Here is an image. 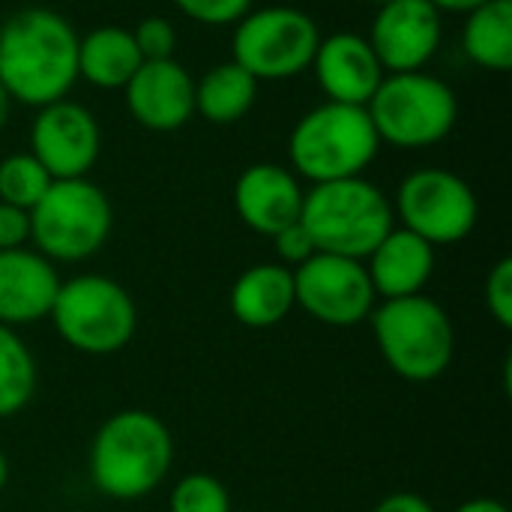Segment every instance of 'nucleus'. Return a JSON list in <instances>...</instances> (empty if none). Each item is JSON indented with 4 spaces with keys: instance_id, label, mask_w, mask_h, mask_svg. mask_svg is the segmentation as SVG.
<instances>
[{
    "instance_id": "28",
    "label": "nucleus",
    "mask_w": 512,
    "mask_h": 512,
    "mask_svg": "<svg viewBox=\"0 0 512 512\" xmlns=\"http://www.w3.org/2000/svg\"><path fill=\"white\" fill-rule=\"evenodd\" d=\"M486 306L489 315L504 327L512 330V258H501L486 279Z\"/></svg>"
},
{
    "instance_id": "22",
    "label": "nucleus",
    "mask_w": 512,
    "mask_h": 512,
    "mask_svg": "<svg viewBox=\"0 0 512 512\" xmlns=\"http://www.w3.org/2000/svg\"><path fill=\"white\" fill-rule=\"evenodd\" d=\"M462 48L486 72L512 69V0H489L471 9L462 27Z\"/></svg>"
},
{
    "instance_id": "21",
    "label": "nucleus",
    "mask_w": 512,
    "mask_h": 512,
    "mask_svg": "<svg viewBox=\"0 0 512 512\" xmlns=\"http://www.w3.org/2000/svg\"><path fill=\"white\" fill-rule=\"evenodd\" d=\"M258 99V81L234 60L210 66L195 81V114L213 126H231L243 120Z\"/></svg>"
},
{
    "instance_id": "36",
    "label": "nucleus",
    "mask_w": 512,
    "mask_h": 512,
    "mask_svg": "<svg viewBox=\"0 0 512 512\" xmlns=\"http://www.w3.org/2000/svg\"><path fill=\"white\" fill-rule=\"evenodd\" d=\"M375 6H384V3H393V0H372Z\"/></svg>"
},
{
    "instance_id": "7",
    "label": "nucleus",
    "mask_w": 512,
    "mask_h": 512,
    "mask_svg": "<svg viewBox=\"0 0 512 512\" xmlns=\"http://www.w3.org/2000/svg\"><path fill=\"white\" fill-rule=\"evenodd\" d=\"M114 225L108 195L87 177L54 180L42 201L30 210V240L39 255L75 264L96 255Z\"/></svg>"
},
{
    "instance_id": "19",
    "label": "nucleus",
    "mask_w": 512,
    "mask_h": 512,
    "mask_svg": "<svg viewBox=\"0 0 512 512\" xmlns=\"http://www.w3.org/2000/svg\"><path fill=\"white\" fill-rule=\"evenodd\" d=\"M231 315L249 330H270L282 324L294 303V270L285 264H252L231 285Z\"/></svg>"
},
{
    "instance_id": "4",
    "label": "nucleus",
    "mask_w": 512,
    "mask_h": 512,
    "mask_svg": "<svg viewBox=\"0 0 512 512\" xmlns=\"http://www.w3.org/2000/svg\"><path fill=\"white\" fill-rule=\"evenodd\" d=\"M300 222L312 234L318 252L366 261L396 225V216L393 201L381 186L366 177H345L315 183L303 195Z\"/></svg>"
},
{
    "instance_id": "33",
    "label": "nucleus",
    "mask_w": 512,
    "mask_h": 512,
    "mask_svg": "<svg viewBox=\"0 0 512 512\" xmlns=\"http://www.w3.org/2000/svg\"><path fill=\"white\" fill-rule=\"evenodd\" d=\"M453 512H510L501 501H495V498H474V501H465V504H459Z\"/></svg>"
},
{
    "instance_id": "14",
    "label": "nucleus",
    "mask_w": 512,
    "mask_h": 512,
    "mask_svg": "<svg viewBox=\"0 0 512 512\" xmlns=\"http://www.w3.org/2000/svg\"><path fill=\"white\" fill-rule=\"evenodd\" d=\"M123 96L132 120L150 132H174L195 117V78L174 57L144 60Z\"/></svg>"
},
{
    "instance_id": "11",
    "label": "nucleus",
    "mask_w": 512,
    "mask_h": 512,
    "mask_svg": "<svg viewBox=\"0 0 512 512\" xmlns=\"http://www.w3.org/2000/svg\"><path fill=\"white\" fill-rule=\"evenodd\" d=\"M375 300L378 294L363 261L315 252L294 267V303L327 327H357L369 321Z\"/></svg>"
},
{
    "instance_id": "27",
    "label": "nucleus",
    "mask_w": 512,
    "mask_h": 512,
    "mask_svg": "<svg viewBox=\"0 0 512 512\" xmlns=\"http://www.w3.org/2000/svg\"><path fill=\"white\" fill-rule=\"evenodd\" d=\"M255 0H174V6L207 27H225V24H237Z\"/></svg>"
},
{
    "instance_id": "30",
    "label": "nucleus",
    "mask_w": 512,
    "mask_h": 512,
    "mask_svg": "<svg viewBox=\"0 0 512 512\" xmlns=\"http://www.w3.org/2000/svg\"><path fill=\"white\" fill-rule=\"evenodd\" d=\"M30 243V213L0 201V252Z\"/></svg>"
},
{
    "instance_id": "26",
    "label": "nucleus",
    "mask_w": 512,
    "mask_h": 512,
    "mask_svg": "<svg viewBox=\"0 0 512 512\" xmlns=\"http://www.w3.org/2000/svg\"><path fill=\"white\" fill-rule=\"evenodd\" d=\"M132 39L144 60H171L177 48V27L162 15H147L132 30Z\"/></svg>"
},
{
    "instance_id": "31",
    "label": "nucleus",
    "mask_w": 512,
    "mask_h": 512,
    "mask_svg": "<svg viewBox=\"0 0 512 512\" xmlns=\"http://www.w3.org/2000/svg\"><path fill=\"white\" fill-rule=\"evenodd\" d=\"M375 512H435V507L414 492H393L375 507Z\"/></svg>"
},
{
    "instance_id": "1",
    "label": "nucleus",
    "mask_w": 512,
    "mask_h": 512,
    "mask_svg": "<svg viewBox=\"0 0 512 512\" xmlns=\"http://www.w3.org/2000/svg\"><path fill=\"white\" fill-rule=\"evenodd\" d=\"M78 33L54 9L30 6L0 27V84L12 102L42 108L78 81Z\"/></svg>"
},
{
    "instance_id": "15",
    "label": "nucleus",
    "mask_w": 512,
    "mask_h": 512,
    "mask_svg": "<svg viewBox=\"0 0 512 512\" xmlns=\"http://www.w3.org/2000/svg\"><path fill=\"white\" fill-rule=\"evenodd\" d=\"M309 69L315 72V81L330 102L363 108L387 75L369 39L354 30L321 36Z\"/></svg>"
},
{
    "instance_id": "29",
    "label": "nucleus",
    "mask_w": 512,
    "mask_h": 512,
    "mask_svg": "<svg viewBox=\"0 0 512 512\" xmlns=\"http://www.w3.org/2000/svg\"><path fill=\"white\" fill-rule=\"evenodd\" d=\"M273 243H276V252H279V258H282V264L285 267H300L303 261H309L318 249H315V240H312V234L303 228V222H294V225H288V228H282L279 234H273L270 237Z\"/></svg>"
},
{
    "instance_id": "18",
    "label": "nucleus",
    "mask_w": 512,
    "mask_h": 512,
    "mask_svg": "<svg viewBox=\"0 0 512 512\" xmlns=\"http://www.w3.org/2000/svg\"><path fill=\"white\" fill-rule=\"evenodd\" d=\"M363 264L378 297H414L423 294L435 273V246L417 237L414 231L393 225Z\"/></svg>"
},
{
    "instance_id": "10",
    "label": "nucleus",
    "mask_w": 512,
    "mask_h": 512,
    "mask_svg": "<svg viewBox=\"0 0 512 512\" xmlns=\"http://www.w3.org/2000/svg\"><path fill=\"white\" fill-rule=\"evenodd\" d=\"M393 216H399L402 228L438 249L471 237L480 219V204L471 183L456 171L417 168L399 183Z\"/></svg>"
},
{
    "instance_id": "13",
    "label": "nucleus",
    "mask_w": 512,
    "mask_h": 512,
    "mask_svg": "<svg viewBox=\"0 0 512 512\" xmlns=\"http://www.w3.org/2000/svg\"><path fill=\"white\" fill-rule=\"evenodd\" d=\"M369 45L375 48L384 72H417L438 54L444 39L441 12L429 0H393L378 6L369 30Z\"/></svg>"
},
{
    "instance_id": "23",
    "label": "nucleus",
    "mask_w": 512,
    "mask_h": 512,
    "mask_svg": "<svg viewBox=\"0 0 512 512\" xmlns=\"http://www.w3.org/2000/svg\"><path fill=\"white\" fill-rule=\"evenodd\" d=\"M36 393V360L24 339L0 324V420L21 414Z\"/></svg>"
},
{
    "instance_id": "34",
    "label": "nucleus",
    "mask_w": 512,
    "mask_h": 512,
    "mask_svg": "<svg viewBox=\"0 0 512 512\" xmlns=\"http://www.w3.org/2000/svg\"><path fill=\"white\" fill-rule=\"evenodd\" d=\"M9 111H12V99H9V93L3 90V84H0V129H3L6 120H9Z\"/></svg>"
},
{
    "instance_id": "3",
    "label": "nucleus",
    "mask_w": 512,
    "mask_h": 512,
    "mask_svg": "<svg viewBox=\"0 0 512 512\" xmlns=\"http://www.w3.org/2000/svg\"><path fill=\"white\" fill-rule=\"evenodd\" d=\"M381 150L378 132L363 105L321 102L309 108L288 135L291 171L303 180L330 183L363 177Z\"/></svg>"
},
{
    "instance_id": "17",
    "label": "nucleus",
    "mask_w": 512,
    "mask_h": 512,
    "mask_svg": "<svg viewBox=\"0 0 512 512\" xmlns=\"http://www.w3.org/2000/svg\"><path fill=\"white\" fill-rule=\"evenodd\" d=\"M60 276L54 261L36 249H3L0 252V324L24 327L51 315Z\"/></svg>"
},
{
    "instance_id": "12",
    "label": "nucleus",
    "mask_w": 512,
    "mask_h": 512,
    "mask_svg": "<svg viewBox=\"0 0 512 512\" xmlns=\"http://www.w3.org/2000/svg\"><path fill=\"white\" fill-rule=\"evenodd\" d=\"M102 150L99 120L81 102L57 99L36 108L30 126V153L51 174V180L87 177Z\"/></svg>"
},
{
    "instance_id": "35",
    "label": "nucleus",
    "mask_w": 512,
    "mask_h": 512,
    "mask_svg": "<svg viewBox=\"0 0 512 512\" xmlns=\"http://www.w3.org/2000/svg\"><path fill=\"white\" fill-rule=\"evenodd\" d=\"M6 480H9V462H6V456L0 450V492L6 489Z\"/></svg>"
},
{
    "instance_id": "2",
    "label": "nucleus",
    "mask_w": 512,
    "mask_h": 512,
    "mask_svg": "<svg viewBox=\"0 0 512 512\" xmlns=\"http://www.w3.org/2000/svg\"><path fill=\"white\" fill-rule=\"evenodd\" d=\"M174 462V438L162 417L129 408L111 414L90 444L93 489L114 501H138L162 486Z\"/></svg>"
},
{
    "instance_id": "24",
    "label": "nucleus",
    "mask_w": 512,
    "mask_h": 512,
    "mask_svg": "<svg viewBox=\"0 0 512 512\" xmlns=\"http://www.w3.org/2000/svg\"><path fill=\"white\" fill-rule=\"evenodd\" d=\"M51 183H54L51 174L39 165V159L30 150L0 159V201L3 204L21 207L30 213L42 201Z\"/></svg>"
},
{
    "instance_id": "32",
    "label": "nucleus",
    "mask_w": 512,
    "mask_h": 512,
    "mask_svg": "<svg viewBox=\"0 0 512 512\" xmlns=\"http://www.w3.org/2000/svg\"><path fill=\"white\" fill-rule=\"evenodd\" d=\"M441 15L444 12H471V9H477V6H483V3H489V0H429Z\"/></svg>"
},
{
    "instance_id": "8",
    "label": "nucleus",
    "mask_w": 512,
    "mask_h": 512,
    "mask_svg": "<svg viewBox=\"0 0 512 512\" xmlns=\"http://www.w3.org/2000/svg\"><path fill=\"white\" fill-rule=\"evenodd\" d=\"M48 318L69 348L90 357L123 351L138 327L132 294L120 282L96 273L60 282Z\"/></svg>"
},
{
    "instance_id": "25",
    "label": "nucleus",
    "mask_w": 512,
    "mask_h": 512,
    "mask_svg": "<svg viewBox=\"0 0 512 512\" xmlns=\"http://www.w3.org/2000/svg\"><path fill=\"white\" fill-rule=\"evenodd\" d=\"M171 512H231V495L210 474H186L168 498Z\"/></svg>"
},
{
    "instance_id": "5",
    "label": "nucleus",
    "mask_w": 512,
    "mask_h": 512,
    "mask_svg": "<svg viewBox=\"0 0 512 512\" xmlns=\"http://www.w3.org/2000/svg\"><path fill=\"white\" fill-rule=\"evenodd\" d=\"M384 363L405 381L441 378L456 354V330L441 303L426 294L384 300L369 315Z\"/></svg>"
},
{
    "instance_id": "20",
    "label": "nucleus",
    "mask_w": 512,
    "mask_h": 512,
    "mask_svg": "<svg viewBox=\"0 0 512 512\" xmlns=\"http://www.w3.org/2000/svg\"><path fill=\"white\" fill-rule=\"evenodd\" d=\"M144 63L132 30L105 24L78 39V78L99 90H123Z\"/></svg>"
},
{
    "instance_id": "16",
    "label": "nucleus",
    "mask_w": 512,
    "mask_h": 512,
    "mask_svg": "<svg viewBox=\"0 0 512 512\" xmlns=\"http://www.w3.org/2000/svg\"><path fill=\"white\" fill-rule=\"evenodd\" d=\"M303 195L306 189L291 168L255 162L234 183V210L249 231L273 237L300 222Z\"/></svg>"
},
{
    "instance_id": "9",
    "label": "nucleus",
    "mask_w": 512,
    "mask_h": 512,
    "mask_svg": "<svg viewBox=\"0 0 512 512\" xmlns=\"http://www.w3.org/2000/svg\"><path fill=\"white\" fill-rule=\"evenodd\" d=\"M318 42V21L297 6L249 9L234 24L231 60L240 63L258 84L288 81L312 66Z\"/></svg>"
},
{
    "instance_id": "6",
    "label": "nucleus",
    "mask_w": 512,
    "mask_h": 512,
    "mask_svg": "<svg viewBox=\"0 0 512 512\" xmlns=\"http://www.w3.org/2000/svg\"><path fill=\"white\" fill-rule=\"evenodd\" d=\"M381 144L399 150H426L441 144L456 120V90L432 72H390L366 105Z\"/></svg>"
}]
</instances>
